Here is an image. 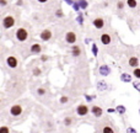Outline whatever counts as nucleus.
Returning <instances> with one entry per match:
<instances>
[{
  "label": "nucleus",
  "mask_w": 140,
  "mask_h": 133,
  "mask_svg": "<svg viewBox=\"0 0 140 133\" xmlns=\"http://www.w3.org/2000/svg\"><path fill=\"white\" fill-rule=\"evenodd\" d=\"M92 25H93V27H96L97 30H101V28L105 27V20L102 17H96L92 21Z\"/></svg>",
  "instance_id": "obj_9"
},
{
  "label": "nucleus",
  "mask_w": 140,
  "mask_h": 133,
  "mask_svg": "<svg viewBox=\"0 0 140 133\" xmlns=\"http://www.w3.org/2000/svg\"><path fill=\"white\" fill-rule=\"evenodd\" d=\"M71 123H73V118L71 117H65V119H64V125L65 126H71Z\"/></svg>",
  "instance_id": "obj_23"
},
{
  "label": "nucleus",
  "mask_w": 140,
  "mask_h": 133,
  "mask_svg": "<svg viewBox=\"0 0 140 133\" xmlns=\"http://www.w3.org/2000/svg\"><path fill=\"white\" fill-rule=\"evenodd\" d=\"M98 73H100V75H102V77H107V75H109L111 74V68L108 67V65H101L100 68H98Z\"/></svg>",
  "instance_id": "obj_8"
},
{
  "label": "nucleus",
  "mask_w": 140,
  "mask_h": 133,
  "mask_svg": "<svg viewBox=\"0 0 140 133\" xmlns=\"http://www.w3.org/2000/svg\"><path fill=\"white\" fill-rule=\"evenodd\" d=\"M6 64L11 68V69H15V68H17V64H19V61H17V58L14 56H9L6 58Z\"/></svg>",
  "instance_id": "obj_4"
},
{
  "label": "nucleus",
  "mask_w": 140,
  "mask_h": 133,
  "mask_svg": "<svg viewBox=\"0 0 140 133\" xmlns=\"http://www.w3.org/2000/svg\"><path fill=\"white\" fill-rule=\"evenodd\" d=\"M10 113H11V116H14V117L21 116V113H22V106L21 105H14V106H11V108H10Z\"/></svg>",
  "instance_id": "obj_5"
},
{
  "label": "nucleus",
  "mask_w": 140,
  "mask_h": 133,
  "mask_svg": "<svg viewBox=\"0 0 140 133\" xmlns=\"http://www.w3.org/2000/svg\"><path fill=\"white\" fill-rule=\"evenodd\" d=\"M133 86H134V89H135V90H138L140 92V83H139V81H134Z\"/></svg>",
  "instance_id": "obj_29"
},
{
  "label": "nucleus",
  "mask_w": 140,
  "mask_h": 133,
  "mask_svg": "<svg viewBox=\"0 0 140 133\" xmlns=\"http://www.w3.org/2000/svg\"><path fill=\"white\" fill-rule=\"evenodd\" d=\"M127 5H128V7H130V9H135V7L138 6V1L136 0H127Z\"/></svg>",
  "instance_id": "obj_18"
},
{
  "label": "nucleus",
  "mask_w": 140,
  "mask_h": 133,
  "mask_svg": "<svg viewBox=\"0 0 140 133\" xmlns=\"http://www.w3.org/2000/svg\"><path fill=\"white\" fill-rule=\"evenodd\" d=\"M41 74H42V70L39 69V68H35V69H33V75H35V77H39Z\"/></svg>",
  "instance_id": "obj_26"
},
{
  "label": "nucleus",
  "mask_w": 140,
  "mask_h": 133,
  "mask_svg": "<svg viewBox=\"0 0 140 133\" xmlns=\"http://www.w3.org/2000/svg\"><path fill=\"white\" fill-rule=\"evenodd\" d=\"M37 1H38V3H47L48 0H37Z\"/></svg>",
  "instance_id": "obj_39"
},
{
  "label": "nucleus",
  "mask_w": 140,
  "mask_h": 133,
  "mask_svg": "<svg viewBox=\"0 0 140 133\" xmlns=\"http://www.w3.org/2000/svg\"><path fill=\"white\" fill-rule=\"evenodd\" d=\"M116 112H118L119 115H124V113L127 112L125 106H123V105H118L117 107H116Z\"/></svg>",
  "instance_id": "obj_16"
},
{
  "label": "nucleus",
  "mask_w": 140,
  "mask_h": 133,
  "mask_svg": "<svg viewBox=\"0 0 140 133\" xmlns=\"http://www.w3.org/2000/svg\"><path fill=\"white\" fill-rule=\"evenodd\" d=\"M6 0H0V5H1V6H6Z\"/></svg>",
  "instance_id": "obj_36"
},
{
  "label": "nucleus",
  "mask_w": 140,
  "mask_h": 133,
  "mask_svg": "<svg viewBox=\"0 0 140 133\" xmlns=\"http://www.w3.org/2000/svg\"><path fill=\"white\" fill-rule=\"evenodd\" d=\"M28 38V31L23 27H19L16 31V40L20 42H25Z\"/></svg>",
  "instance_id": "obj_1"
},
{
  "label": "nucleus",
  "mask_w": 140,
  "mask_h": 133,
  "mask_svg": "<svg viewBox=\"0 0 140 133\" xmlns=\"http://www.w3.org/2000/svg\"><path fill=\"white\" fill-rule=\"evenodd\" d=\"M95 96H91V95H85V99H86V101H89V102H91L92 100H93Z\"/></svg>",
  "instance_id": "obj_34"
},
{
  "label": "nucleus",
  "mask_w": 140,
  "mask_h": 133,
  "mask_svg": "<svg viewBox=\"0 0 140 133\" xmlns=\"http://www.w3.org/2000/svg\"><path fill=\"white\" fill-rule=\"evenodd\" d=\"M120 80H122L123 83H130V81H132V75H130L129 73H123V74L120 75Z\"/></svg>",
  "instance_id": "obj_15"
},
{
  "label": "nucleus",
  "mask_w": 140,
  "mask_h": 133,
  "mask_svg": "<svg viewBox=\"0 0 140 133\" xmlns=\"http://www.w3.org/2000/svg\"><path fill=\"white\" fill-rule=\"evenodd\" d=\"M127 133H136V131H135V128H133V127H128L127 128Z\"/></svg>",
  "instance_id": "obj_33"
},
{
  "label": "nucleus",
  "mask_w": 140,
  "mask_h": 133,
  "mask_svg": "<svg viewBox=\"0 0 140 133\" xmlns=\"http://www.w3.org/2000/svg\"><path fill=\"white\" fill-rule=\"evenodd\" d=\"M133 74L136 79H140V68H135V69L133 70Z\"/></svg>",
  "instance_id": "obj_25"
},
{
  "label": "nucleus",
  "mask_w": 140,
  "mask_h": 133,
  "mask_svg": "<svg viewBox=\"0 0 140 133\" xmlns=\"http://www.w3.org/2000/svg\"><path fill=\"white\" fill-rule=\"evenodd\" d=\"M37 94H38L39 96H43V95L46 94V89H44V88H38V89H37Z\"/></svg>",
  "instance_id": "obj_27"
},
{
  "label": "nucleus",
  "mask_w": 140,
  "mask_h": 133,
  "mask_svg": "<svg viewBox=\"0 0 140 133\" xmlns=\"http://www.w3.org/2000/svg\"><path fill=\"white\" fill-rule=\"evenodd\" d=\"M0 133H10V128L7 126H1L0 127Z\"/></svg>",
  "instance_id": "obj_24"
},
{
  "label": "nucleus",
  "mask_w": 140,
  "mask_h": 133,
  "mask_svg": "<svg viewBox=\"0 0 140 133\" xmlns=\"http://www.w3.org/2000/svg\"><path fill=\"white\" fill-rule=\"evenodd\" d=\"M55 16H57V17H63L64 14H63V11H62V9L57 10V11H55Z\"/></svg>",
  "instance_id": "obj_30"
},
{
  "label": "nucleus",
  "mask_w": 140,
  "mask_h": 133,
  "mask_svg": "<svg viewBox=\"0 0 140 133\" xmlns=\"http://www.w3.org/2000/svg\"><path fill=\"white\" fill-rule=\"evenodd\" d=\"M69 101V98L68 96H62L60 98V104H66Z\"/></svg>",
  "instance_id": "obj_31"
},
{
  "label": "nucleus",
  "mask_w": 140,
  "mask_h": 133,
  "mask_svg": "<svg viewBox=\"0 0 140 133\" xmlns=\"http://www.w3.org/2000/svg\"><path fill=\"white\" fill-rule=\"evenodd\" d=\"M64 1H65L68 5H71V6H73V5H74V3H75L74 0H64Z\"/></svg>",
  "instance_id": "obj_35"
},
{
  "label": "nucleus",
  "mask_w": 140,
  "mask_h": 133,
  "mask_svg": "<svg viewBox=\"0 0 140 133\" xmlns=\"http://www.w3.org/2000/svg\"><path fill=\"white\" fill-rule=\"evenodd\" d=\"M76 113L79 116H86L89 113V107L84 105V104H81V105H79L76 107Z\"/></svg>",
  "instance_id": "obj_7"
},
{
  "label": "nucleus",
  "mask_w": 140,
  "mask_h": 133,
  "mask_svg": "<svg viewBox=\"0 0 140 133\" xmlns=\"http://www.w3.org/2000/svg\"><path fill=\"white\" fill-rule=\"evenodd\" d=\"M76 40H77V37H76V33H75V32H73V31L66 32V35H65V41H66V43L74 44V43L76 42Z\"/></svg>",
  "instance_id": "obj_3"
},
{
  "label": "nucleus",
  "mask_w": 140,
  "mask_h": 133,
  "mask_svg": "<svg viewBox=\"0 0 140 133\" xmlns=\"http://www.w3.org/2000/svg\"><path fill=\"white\" fill-rule=\"evenodd\" d=\"M77 1H79V5H80L81 9H86V7L89 6V3L86 0H77Z\"/></svg>",
  "instance_id": "obj_19"
},
{
  "label": "nucleus",
  "mask_w": 140,
  "mask_h": 133,
  "mask_svg": "<svg viewBox=\"0 0 140 133\" xmlns=\"http://www.w3.org/2000/svg\"><path fill=\"white\" fill-rule=\"evenodd\" d=\"M30 51H31V53H33V54H39V53L42 52V46H41L39 43H33V44L30 47Z\"/></svg>",
  "instance_id": "obj_11"
},
{
  "label": "nucleus",
  "mask_w": 140,
  "mask_h": 133,
  "mask_svg": "<svg viewBox=\"0 0 140 133\" xmlns=\"http://www.w3.org/2000/svg\"><path fill=\"white\" fill-rule=\"evenodd\" d=\"M114 111H116L114 108H108V110H107V112H108V113H113Z\"/></svg>",
  "instance_id": "obj_38"
},
{
  "label": "nucleus",
  "mask_w": 140,
  "mask_h": 133,
  "mask_svg": "<svg viewBox=\"0 0 140 133\" xmlns=\"http://www.w3.org/2000/svg\"><path fill=\"white\" fill-rule=\"evenodd\" d=\"M111 42H112V36L109 35V33H102L101 35V43L102 44L108 46Z\"/></svg>",
  "instance_id": "obj_10"
},
{
  "label": "nucleus",
  "mask_w": 140,
  "mask_h": 133,
  "mask_svg": "<svg viewBox=\"0 0 140 133\" xmlns=\"http://www.w3.org/2000/svg\"><path fill=\"white\" fill-rule=\"evenodd\" d=\"M107 88H108V85H107V83H106V81H103V80H100V81H97V89H98V91H105V90H107Z\"/></svg>",
  "instance_id": "obj_14"
},
{
  "label": "nucleus",
  "mask_w": 140,
  "mask_h": 133,
  "mask_svg": "<svg viewBox=\"0 0 140 133\" xmlns=\"http://www.w3.org/2000/svg\"><path fill=\"white\" fill-rule=\"evenodd\" d=\"M128 64H129V67H132L133 69L138 68V67H139V59H138V57H130L129 61H128Z\"/></svg>",
  "instance_id": "obj_13"
},
{
  "label": "nucleus",
  "mask_w": 140,
  "mask_h": 133,
  "mask_svg": "<svg viewBox=\"0 0 140 133\" xmlns=\"http://www.w3.org/2000/svg\"><path fill=\"white\" fill-rule=\"evenodd\" d=\"M139 115H140V108H139Z\"/></svg>",
  "instance_id": "obj_40"
},
{
  "label": "nucleus",
  "mask_w": 140,
  "mask_h": 133,
  "mask_svg": "<svg viewBox=\"0 0 140 133\" xmlns=\"http://www.w3.org/2000/svg\"><path fill=\"white\" fill-rule=\"evenodd\" d=\"M73 9H74L76 13H79V10L81 9V7H80V5H79V1H77V0L75 1V3H74V5H73Z\"/></svg>",
  "instance_id": "obj_28"
},
{
  "label": "nucleus",
  "mask_w": 140,
  "mask_h": 133,
  "mask_svg": "<svg viewBox=\"0 0 140 133\" xmlns=\"http://www.w3.org/2000/svg\"><path fill=\"white\" fill-rule=\"evenodd\" d=\"M91 112H92V115H93L95 117H101V116H102V113H103V110H102L100 106L95 105V106H92Z\"/></svg>",
  "instance_id": "obj_12"
},
{
  "label": "nucleus",
  "mask_w": 140,
  "mask_h": 133,
  "mask_svg": "<svg viewBox=\"0 0 140 133\" xmlns=\"http://www.w3.org/2000/svg\"><path fill=\"white\" fill-rule=\"evenodd\" d=\"M39 37H41V40H42V41L47 42V41H49V40L52 38V31H50L49 28H46V30H43L42 32H41Z\"/></svg>",
  "instance_id": "obj_6"
},
{
  "label": "nucleus",
  "mask_w": 140,
  "mask_h": 133,
  "mask_svg": "<svg viewBox=\"0 0 140 133\" xmlns=\"http://www.w3.org/2000/svg\"><path fill=\"white\" fill-rule=\"evenodd\" d=\"M41 59H42V62H46V61H48V56H42Z\"/></svg>",
  "instance_id": "obj_37"
},
{
  "label": "nucleus",
  "mask_w": 140,
  "mask_h": 133,
  "mask_svg": "<svg viewBox=\"0 0 140 133\" xmlns=\"http://www.w3.org/2000/svg\"><path fill=\"white\" fill-rule=\"evenodd\" d=\"M15 25V17L12 15H6L4 19H3V27L7 30V28H11Z\"/></svg>",
  "instance_id": "obj_2"
},
{
  "label": "nucleus",
  "mask_w": 140,
  "mask_h": 133,
  "mask_svg": "<svg viewBox=\"0 0 140 133\" xmlns=\"http://www.w3.org/2000/svg\"><path fill=\"white\" fill-rule=\"evenodd\" d=\"M73 56L74 57H79L81 54V49L79 48V46H73Z\"/></svg>",
  "instance_id": "obj_17"
},
{
  "label": "nucleus",
  "mask_w": 140,
  "mask_h": 133,
  "mask_svg": "<svg viewBox=\"0 0 140 133\" xmlns=\"http://www.w3.org/2000/svg\"><path fill=\"white\" fill-rule=\"evenodd\" d=\"M92 54L95 57H97L98 56V47H97V44H92Z\"/></svg>",
  "instance_id": "obj_20"
},
{
  "label": "nucleus",
  "mask_w": 140,
  "mask_h": 133,
  "mask_svg": "<svg viewBox=\"0 0 140 133\" xmlns=\"http://www.w3.org/2000/svg\"><path fill=\"white\" fill-rule=\"evenodd\" d=\"M102 133H114V132H113L112 127L105 126V127H103V129H102Z\"/></svg>",
  "instance_id": "obj_22"
},
{
  "label": "nucleus",
  "mask_w": 140,
  "mask_h": 133,
  "mask_svg": "<svg viewBox=\"0 0 140 133\" xmlns=\"http://www.w3.org/2000/svg\"><path fill=\"white\" fill-rule=\"evenodd\" d=\"M76 21L79 22V25H81V26H82V23H84V16H82L81 13H79V16L76 17Z\"/></svg>",
  "instance_id": "obj_21"
},
{
  "label": "nucleus",
  "mask_w": 140,
  "mask_h": 133,
  "mask_svg": "<svg viewBox=\"0 0 140 133\" xmlns=\"http://www.w3.org/2000/svg\"><path fill=\"white\" fill-rule=\"evenodd\" d=\"M117 7H118L119 10H122V9H123V7H124V3H123V1H120V0H119L118 3H117Z\"/></svg>",
  "instance_id": "obj_32"
}]
</instances>
